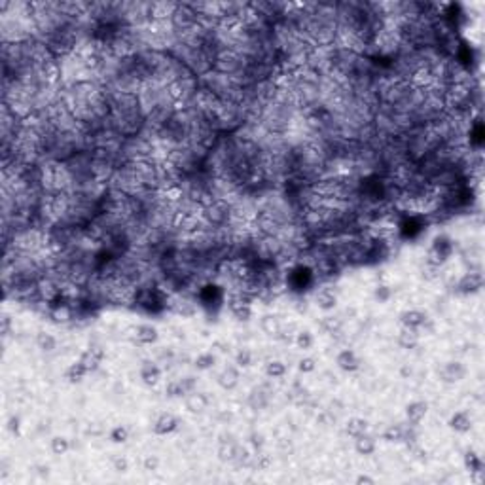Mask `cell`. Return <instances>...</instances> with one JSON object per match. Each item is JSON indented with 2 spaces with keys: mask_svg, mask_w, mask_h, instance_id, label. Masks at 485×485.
<instances>
[{
  "mask_svg": "<svg viewBox=\"0 0 485 485\" xmlns=\"http://www.w3.org/2000/svg\"><path fill=\"white\" fill-rule=\"evenodd\" d=\"M233 212V205L226 197H212L203 205V220L210 228H224L228 226Z\"/></svg>",
  "mask_w": 485,
  "mask_h": 485,
  "instance_id": "obj_1",
  "label": "cell"
},
{
  "mask_svg": "<svg viewBox=\"0 0 485 485\" xmlns=\"http://www.w3.org/2000/svg\"><path fill=\"white\" fill-rule=\"evenodd\" d=\"M171 23L174 31H180V33H188L190 29H194L197 25V12L190 4H178L176 10L171 17Z\"/></svg>",
  "mask_w": 485,
  "mask_h": 485,
  "instance_id": "obj_2",
  "label": "cell"
},
{
  "mask_svg": "<svg viewBox=\"0 0 485 485\" xmlns=\"http://www.w3.org/2000/svg\"><path fill=\"white\" fill-rule=\"evenodd\" d=\"M440 377L446 383H459L466 377V368L461 362H448L440 370Z\"/></svg>",
  "mask_w": 485,
  "mask_h": 485,
  "instance_id": "obj_3",
  "label": "cell"
},
{
  "mask_svg": "<svg viewBox=\"0 0 485 485\" xmlns=\"http://www.w3.org/2000/svg\"><path fill=\"white\" fill-rule=\"evenodd\" d=\"M178 4L174 2H152L150 4V17L152 21H171L173 13Z\"/></svg>",
  "mask_w": 485,
  "mask_h": 485,
  "instance_id": "obj_4",
  "label": "cell"
},
{
  "mask_svg": "<svg viewBox=\"0 0 485 485\" xmlns=\"http://www.w3.org/2000/svg\"><path fill=\"white\" fill-rule=\"evenodd\" d=\"M482 286H484L482 273H466L457 282V292H461V294H474V292L480 290Z\"/></svg>",
  "mask_w": 485,
  "mask_h": 485,
  "instance_id": "obj_5",
  "label": "cell"
},
{
  "mask_svg": "<svg viewBox=\"0 0 485 485\" xmlns=\"http://www.w3.org/2000/svg\"><path fill=\"white\" fill-rule=\"evenodd\" d=\"M104 358V349L101 347V345H93V347H89L87 351L80 356V362L85 366V370L87 372H93V370H97L101 360Z\"/></svg>",
  "mask_w": 485,
  "mask_h": 485,
  "instance_id": "obj_6",
  "label": "cell"
},
{
  "mask_svg": "<svg viewBox=\"0 0 485 485\" xmlns=\"http://www.w3.org/2000/svg\"><path fill=\"white\" fill-rule=\"evenodd\" d=\"M336 364L340 366L343 372H354V370H358V368H360V358L356 356V352L354 351H351V349H345V351H341L340 354H338Z\"/></svg>",
  "mask_w": 485,
  "mask_h": 485,
  "instance_id": "obj_7",
  "label": "cell"
},
{
  "mask_svg": "<svg viewBox=\"0 0 485 485\" xmlns=\"http://www.w3.org/2000/svg\"><path fill=\"white\" fill-rule=\"evenodd\" d=\"M402 324L406 328H413V330H417V328H423L424 322H426V315H424L423 311H419V309H410V311H404L400 316Z\"/></svg>",
  "mask_w": 485,
  "mask_h": 485,
  "instance_id": "obj_8",
  "label": "cell"
},
{
  "mask_svg": "<svg viewBox=\"0 0 485 485\" xmlns=\"http://www.w3.org/2000/svg\"><path fill=\"white\" fill-rule=\"evenodd\" d=\"M426 410H428L426 402L415 400V402H412V404H408V408H406V417H408V421L412 424H417L424 419Z\"/></svg>",
  "mask_w": 485,
  "mask_h": 485,
  "instance_id": "obj_9",
  "label": "cell"
},
{
  "mask_svg": "<svg viewBox=\"0 0 485 485\" xmlns=\"http://www.w3.org/2000/svg\"><path fill=\"white\" fill-rule=\"evenodd\" d=\"M176 426H178V419L174 417V415H171V413H165V415H161L156 424H154V432L156 434H169L173 430H176Z\"/></svg>",
  "mask_w": 485,
  "mask_h": 485,
  "instance_id": "obj_10",
  "label": "cell"
},
{
  "mask_svg": "<svg viewBox=\"0 0 485 485\" xmlns=\"http://www.w3.org/2000/svg\"><path fill=\"white\" fill-rule=\"evenodd\" d=\"M354 449H356L358 455H372V453H376V449H377L376 438L370 436V434H366V432L360 434V436H356Z\"/></svg>",
  "mask_w": 485,
  "mask_h": 485,
  "instance_id": "obj_11",
  "label": "cell"
},
{
  "mask_svg": "<svg viewBox=\"0 0 485 485\" xmlns=\"http://www.w3.org/2000/svg\"><path fill=\"white\" fill-rule=\"evenodd\" d=\"M135 340L139 341L140 345H152L154 341L158 340V330L150 324H140L135 330Z\"/></svg>",
  "mask_w": 485,
  "mask_h": 485,
  "instance_id": "obj_12",
  "label": "cell"
},
{
  "mask_svg": "<svg viewBox=\"0 0 485 485\" xmlns=\"http://www.w3.org/2000/svg\"><path fill=\"white\" fill-rule=\"evenodd\" d=\"M449 426L453 430H457V432H468L472 428V419H470V415L466 412H457L451 415Z\"/></svg>",
  "mask_w": 485,
  "mask_h": 485,
  "instance_id": "obj_13",
  "label": "cell"
},
{
  "mask_svg": "<svg viewBox=\"0 0 485 485\" xmlns=\"http://www.w3.org/2000/svg\"><path fill=\"white\" fill-rule=\"evenodd\" d=\"M315 302H316V305H318L320 309L330 311V309H334V307H336V303H338V296L330 290V288H322V290L316 292Z\"/></svg>",
  "mask_w": 485,
  "mask_h": 485,
  "instance_id": "obj_14",
  "label": "cell"
},
{
  "mask_svg": "<svg viewBox=\"0 0 485 485\" xmlns=\"http://www.w3.org/2000/svg\"><path fill=\"white\" fill-rule=\"evenodd\" d=\"M398 343H400V347H404V349H415L417 343H419V334H417V330L404 326L400 330V334H398Z\"/></svg>",
  "mask_w": 485,
  "mask_h": 485,
  "instance_id": "obj_15",
  "label": "cell"
},
{
  "mask_svg": "<svg viewBox=\"0 0 485 485\" xmlns=\"http://www.w3.org/2000/svg\"><path fill=\"white\" fill-rule=\"evenodd\" d=\"M140 377H142V381L146 385H156L159 381V377H161V372H159V368L156 364L144 362L142 368H140Z\"/></svg>",
  "mask_w": 485,
  "mask_h": 485,
  "instance_id": "obj_16",
  "label": "cell"
},
{
  "mask_svg": "<svg viewBox=\"0 0 485 485\" xmlns=\"http://www.w3.org/2000/svg\"><path fill=\"white\" fill-rule=\"evenodd\" d=\"M218 383L222 388L230 390V388H233L237 383H239V372H237L235 368H226V370L218 376Z\"/></svg>",
  "mask_w": 485,
  "mask_h": 485,
  "instance_id": "obj_17",
  "label": "cell"
},
{
  "mask_svg": "<svg viewBox=\"0 0 485 485\" xmlns=\"http://www.w3.org/2000/svg\"><path fill=\"white\" fill-rule=\"evenodd\" d=\"M368 430V421H364L360 417H352L349 419V423H347V434L352 438L360 436Z\"/></svg>",
  "mask_w": 485,
  "mask_h": 485,
  "instance_id": "obj_18",
  "label": "cell"
},
{
  "mask_svg": "<svg viewBox=\"0 0 485 485\" xmlns=\"http://www.w3.org/2000/svg\"><path fill=\"white\" fill-rule=\"evenodd\" d=\"M87 374V370H85V366L80 360L78 362H74V364H70L69 366V370H67V379L70 381V383H78V381H82L84 379V376Z\"/></svg>",
  "mask_w": 485,
  "mask_h": 485,
  "instance_id": "obj_19",
  "label": "cell"
},
{
  "mask_svg": "<svg viewBox=\"0 0 485 485\" xmlns=\"http://www.w3.org/2000/svg\"><path fill=\"white\" fill-rule=\"evenodd\" d=\"M262 330L266 332L267 336H279L280 334V322L277 316L266 315L262 318Z\"/></svg>",
  "mask_w": 485,
  "mask_h": 485,
  "instance_id": "obj_20",
  "label": "cell"
},
{
  "mask_svg": "<svg viewBox=\"0 0 485 485\" xmlns=\"http://www.w3.org/2000/svg\"><path fill=\"white\" fill-rule=\"evenodd\" d=\"M286 374V366L280 362V360H271L266 364V376L271 379H280Z\"/></svg>",
  "mask_w": 485,
  "mask_h": 485,
  "instance_id": "obj_21",
  "label": "cell"
},
{
  "mask_svg": "<svg viewBox=\"0 0 485 485\" xmlns=\"http://www.w3.org/2000/svg\"><path fill=\"white\" fill-rule=\"evenodd\" d=\"M36 343H38V347H40L42 351H46V352H51L53 349H57V340H55V336L46 334V332L38 334Z\"/></svg>",
  "mask_w": 485,
  "mask_h": 485,
  "instance_id": "obj_22",
  "label": "cell"
},
{
  "mask_svg": "<svg viewBox=\"0 0 485 485\" xmlns=\"http://www.w3.org/2000/svg\"><path fill=\"white\" fill-rule=\"evenodd\" d=\"M207 404H208L207 396H203V394H192V396L188 398V410L194 413L203 412L207 408Z\"/></svg>",
  "mask_w": 485,
  "mask_h": 485,
  "instance_id": "obj_23",
  "label": "cell"
},
{
  "mask_svg": "<svg viewBox=\"0 0 485 485\" xmlns=\"http://www.w3.org/2000/svg\"><path fill=\"white\" fill-rule=\"evenodd\" d=\"M237 451H239V446H235V444H231V442H224L222 446H220V459L222 461H235V457H237Z\"/></svg>",
  "mask_w": 485,
  "mask_h": 485,
  "instance_id": "obj_24",
  "label": "cell"
},
{
  "mask_svg": "<svg viewBox=\"0 0 485 485\" xmlns=\"http://www.w3.org/2000/svg\"><path fill=\"white\" fill-rule=\"evenodd\" d=\"M214 362H216V356L212 352H201L195 358V368L197 370H208V368L214 366Z\"/></svg>",
  "mask_w": 485,
  "mask_h": 485,
  "instance_id": "obj_25",
  "label": "cell"
},
{
  "mask_svg": "<svg viewBox=\"0 0 485 485\" xmlns=\"http://www.w3.org/2000/svg\"><path fill=\"white\" fill-rule=\"evenodd\" d=\"M178 315L182 316H192L195 313V307L192 302H188V300H178V302L174 303V307H173Z\"/></svg>",
  "mask_w": 485,
  "mask_h": 485,
  "instance_id": "obj_26",
  "label": "cell"
},
{
  "mask_svg": "<svg viewBox=\"0 0 485 485\" xmlns=\"http://www.w3.org/2000/svg\"><path fill=\"white\" fill-rule=\"evenodd\" d=\"M70 448V444H69V440L67 438H53L51 440V451H53V455H65L67 451Z\"/></svg>",
  "mask_w": 485,
  "mask_h": 485,
  "instance_id": "obj_27",
  "label": "cell"
},
{
  "mask_svg": "<svg viewBox=\"0 0 485 485\" xmlns=\"http://www.w3.org/2000/svg\"><path fill=\"white\" fill-rule=\"evenodd\" d=\"M296 343H298V347L300 349H311L313 347V334L311 332H307V330H303V332H298V336H296Z\"/></svg>",
  "mask_w": 485,
  "mask_h": 485,
  "instance_id": "obj_28",
  "label": "cell"
},
{
  "mask_svg": "<svg viewBox=\"0 0 485 485\" xmlns=\"http://www.w3.org/2000/svg\"><path fill=\"white\" fill-rule=\"evenodd\" d=\"M385 440L387 442H402V436H404V426L400 424H392V426H388L387 430H385Z\"/></svg>",
  "mask_w": 485,
  "mask_h": 485,
  "instance_id": "obj_29",
  "label": "cell"
},
{
  "mask_svg": "<svg viewBox=\"0 0 485 485\" xmlns=\"http://www.w3.org/2000/svg\"><path fill=\"white\" fill-rule=\"evenodd\" d=\"M165 392H167V396H171V398H178V396L186 394V388L182 385V381H171V383H167V387H165Z\"/></svg>",
  "mask_w": 485,
  "mask_h": 485,
  "instance_id": "obj_30",
  "label": "cell"
},
{
  "mask_svg": "<svg viewBox=\"0 0 485 485\" xmlns=\"http://www.w3.org/2000/svg\"><path fill=\"white\" fill-rule=\"evenodd\" d=\"M464 462H466V468H470V472H482V468H484V462L476 453H468L464 457Z\"/></svg>",
  "mask_w": 485,
  "mask_h": 485,
  "instance_id": "obj_31",
  "label": "cell"
},
{
  "mask_svg": "<svg viewBox=\"0 0 485 485\" xmlns=\"http://www.w3.org/2000/svg\"><path fill=\"white\" fill-rule=\"evenodd\" d=\"M374 296H376V300L379 303H387L390 298H392V288L387 286V284H379L374 292Z\"/></svg>",
  "mask_w": 485,
  "mask_h": 485,
  "instance_id": "obj_32",
  "label": "cell"
},
{
  "mask_svg": "<svg viewBox=\"0 0 485 485\" xmlns=\"http://www.w3.org/2000/svg\"><path fill=\"white\" fill-rule=\"evenodd\" d=\"M127 438H129V432H127L125 426H116V428H112V432H110V440H112L114 444H123V442H127Z\"/></svg>",
  "mask_w": 485,
  "mask_h": 485,
  "instance_id": "obj_33",
  "label": "cell"
},
{
  "mask_svg": "<svg viewBox=\"0 0 485 485\" xmlns=\"http://www.w3.org/2000/svg\"><path fill=\"white\" fill-rule=\"evenodd\" d=\"M320 324H322V328L326 330V332H338L341 328V320L338 318V316H324L322 320H320Z\"/></svg>",
  "mask_w": 485,
  "mask_h": 485,
  "instance_id": "obj_34",
  "label": "cell"
},
{
  "mask_svg": "<svg viewBox=\"0 0 485 485\" xmlns=\"http://www.w3.org/2000/svg\"><path fill=\"white\" fill-rule=\"evenodd\" d=\"M237 366H241V368H246V366H250L252 364V352L248 351V349H241V351L237 352Z\"/></svg>",
  "mask_w": 485,
  "mask_h": 485,
  "instance_id": "obj_35",
  "label": "cell"
},
{
  "mask_svg": "<svg viewBox=\"0 0 485 485\" xmlns=\"http://www.w3.org/2000/svg\"><path fill=\"white\" fill-rule=\"evenodd\" d=\"M231 313L235 315L237 320H242V322H244V320H248V318L252 316V309H250V305H244V307H239V309H233Z\"/></svg>",
  "mask_w": 485,
  "mask_h": 485,
  "instance_id": "obj_36",
  "label": "cell"
},
{
  "mask_svg": "<svg viewBox=\"0 0 485 485\" xmlns=\"http://www.w3.org/2000/svg\"><path fill=\"white\" fill-rule=\"evenodd\" d=\"M271 457H267V455H258V459H256V468L258 470H267L269 466H271Z\"/></svg>",
  "mask_w": 485,
  "mask_h": 485,
  "instance_id": "obj_37",
  "label": "cell"
},
{
  "mask_svg": "<svg viewBox=\"0 0 485 485\" xmlns=\"http://www.w3.org/2000/svg\"><path fill=\"white\" fill-rule=\"evenodd\" d=\"M315 360L313 358H302L300 360V370H302L303 374H309V372H313L315 370Z\"/></svg>",
  "mask_w": 485,
  "mask_h": 485,
  "instance_id": "obj_38",
  "label": "cell"
},
{
  "mask_svg": "<svg viewBox=\"0 0 485 485\" xmlns=\"http://www.w3.org/2000/svg\"><path fill=\"white\" fill-rule=\"evenodd\" d=\"M158 466H159V459L158 457H148L144 461V468L148 470V472H154V470H158Z\"/></svg>",
  "mask_w": 485,
  "mask_h": 485,
  "instance_id": "obj_39",
  "label": "cell"
},
{
  "mask_svg": "<svg viewBox=\"0 0 485 485\" xmlns=\"http://www.w3.org/2000/svg\"><path fill=\"white\" fill-rule=\"evenodd\" d=\"M10 330H12V320H10V316L4 315L2 316V328H0V334L2 336H8L10 334Z\"/></svg>",
  "mask_w": 485,
  "mask_h": 485,
  "instance_id": "obj_40",
  "label": "cell"
},
{
  "mask_svg": "<svg viewBox=\"0 0 485 485\" xmlns=\"http://www.w3.org/2000/svg\"><path fill=\"white\" fill-rule=\"evenodd\" d=\"M182 385H184V388H186V392H194L195 377H186V379H182Z\"/></svg>",
  "mask_w": 485,
  "mask_h": 485,
  "instance_id": "obj_41",
  "label": "cell"
},
{
  "mask_svg": "<svg viewBox=\"0 0 485 485\" xmlns=\"http://www.w3.org/2000/svg\"><path fill=\"white\" fill-rule=\"evenodd\" d=\"M114 468L118 470V472H127V461L125 459H114Z\"/></svg>",
  "mask_w": 485,
  "mask_h": 485,
  "instance_id": "obj_42",
  "label": "cell"
},
{
  "mask_svg": "<svg viewBox=\"0 0 485 485\" xmlns=\"http://www.w3.org/2000/svg\"><path fill=\"white\" fill-rule=\"evenodd\" d=\"M356 484L358 485H374L376 484V480L370 478V476H358V478H356Z\"/></svg>",
  "mask_w": 485,
  "mask_h": 485,
  "instance_id": "obj_43",
  "label": "cell"
},
{
  "mask_svg": "<svg viewBox=\"0 0 485 485\" xmlns=\"http://www.w3.org/2000/svg\"><path fill=\"white\" fill-rule=\"evenodd\" d=\"M8 428H10L12 432H17V428H19V419H17V417H12V419H10V424H8Z\"/></svg>",
  "mask_w": 485,
  "mask_h": 485,
  "instance_id": "obj_44",
  "label": "cell"
},
{
  "mask_svg": "<svg viewBox=\"0 0 485 485\" xmlns=\"http://www.w3.org/2000/svg\"><path fill=\"white\" fill-rule=\"evenodd\" d=\"M252 446L260 448L262 446V436H252Z\"/></svg>",
  "mask_w": 485,
  "mask_h": 485,
  "instance_id": "obj_45",
  "label": "cell"
}]
</instances>
